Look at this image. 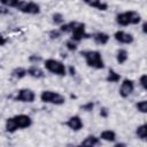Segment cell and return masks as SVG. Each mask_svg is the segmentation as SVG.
Listing matches in <instances>:
<instances>
[{
	"label": "cell",
	"mask_w": 147,
	"mask_h": 147,
	"mask_svg": "<svg viewBox=\"0 0 147 147\" xmlns=\"http://www.w3.org/2000/svg\"><path fill=\"white\" fill-rule=\"evenodd\" d=\"M80 55L84 57L85 63L93 69L101 70L105 68V61L102 59V55L99 51H82Z\"/></svg>",
	"instance_id": "cell-1"
},
{
	"label": "cell",
	"mask_w": 147,
	"mask_h": 147,
	"mask_svg": "<svg viewBox=\"0 0 147 147\" xmlns=\"http://www.w3.org/2000/svg\"><path fill=\"white\" fill-rule=\"evenodd\" d=\"M140 22H141V15L134 10H127L116 15V23L121 26L137 25Z\"/></svg>",
	"instance_id": "cell-2"
},
{
	"label": "cell",
	"mask_w": 147,
	"mask_h": 147,
	"mask_svg": "<svg viewBox=\"0 0 147 147\" xmlns=\"http://www.w3.org/2000/svg\"><path fill=\"white\" fill-rule=\"evenodd\" d=\"M40 100L44 103H51L55 106H62L65 103L64 95H62L61 93L54 92V91H49V90H45L40 93Z\"/></svg>",
	"instance_id": "cell-3"
},
{
	"label": "cell",
	"mask_w": 147,
	"mask_h": 147,
	"mask_svg": "<svg viewBox=\"0 0 147 147\" xmlns=\"http://www.w3.org/2000/svg\"><path fill=\"white\" fill-rule=\"evenodd\" d=\"M44 67L47 71L57 75V76H65L68 74L67 67L59 60L55 59H46L44 61Z\"/></svg>",
	"instance_id": "cell-4"
},
{
	"label": "cell",
	"mask_w": 147,
	"mask_h": 147,
	"mask_svg": "<svg viewBox=\"0 0 147 147\" xmlns=\"http://www.w3.org/2000/svg\"><path fill=\"white\" fill-rule=\"evenodd\" d=\"M16 9L20 10L21 13L29 14V15H38L40 13V6L37 2H33V1L21 0L20 3L17 5Z\"/></svg>",
	"instance_id": "cell-5"
},
{
	"label": "cell",
	"mask_w": 147,
	"mask_h": 147,
	"mask_svg": "<svg viewBox=\"0 0 147 147\" xmlns=\"http://www.w3.org/2000/svg\"><path fill=\"white\" fill-rule=\"evenodd\" d=\"M91 37H92V34L87 33L85 30V24L80 23V22H76V25H75L74 30L71 31V38L70 39L78 44L83 39H88Z\"/></svg>",
	"instance_id": "cell-6"
},
{
	"label": "cell",
	"mask_w": 147,
	"mask_h": 147,
	"mask_svg": "<svg viewBox=\"0 0 147 147\" xmlns=\"http://www.w3.org/2000/svg\"><path fill=\"white\" fill-rule=\"evenodd\" d=\"M14 100L15 101H20V102L32 103L36 100V93L30 88H21V90L17 91Z\"/></svg>",
	"instance_id": "cell-7"
},
{
	"label": "cell",
	"mask_w": 147,
	"mask_h": 147,
	"mask_svg": "<svg viewBox=\"0 0 147 147\" xmlns=\"http://www.w3.org/2000/svg\"><path fill=\"white\" fill-rule=\"evenodd\" d=\"M134 91V82L132 79H129V78H125L122 80L121 83V86H119V90H118V93L122 98H129Z\"/></svg>",
	"instance_id": "cell-8"
},
{
	"label": "cell",
	"mask_w": 147,
	"mask_h": 147,
	"mask_svg": "<svg viewBox=\"0 0 147 147\" xmlns=\"http://www.w3.org/2000/svg\"><path fill=\"white\" fill-rule=\"evenodd\" d=\"M13 119L17 126L18 130H22V129H28L32 125L33 121L32 118L29 116V115H25V114H18V115H15L13 116Z\"/></svg>",
	"instance_id": "cell-9"
},
{
	"label": "cell",
	"mask_w": 147,
	"mask_h": 147,
	"mask_svg": "<svg viewBox=\"0 0 147 147\" xmlns=\"http://www.w3.org/2000/svg\"><path fill=\"white\" fill-rule=\"evenodd\" d=\"M64 124H65L70 130L75 131V132L80 131V130L83 129V126H84L83 121H82V118H80V116H79V115L70 116V117L67 119V122H65Z\"/></svg>",
	"instance_id": "cell-10"
},
{
	"label": "cell",
	"mask_w": 147,
	"mask_h": 147,
	"mask_svg": "<svg viewBox=\"0 0 147 147\" xmlns=\"http://www.w3.org/2000/svg\"><path fill=\"white\" fill-rule=\"evenodd\" d=\"M114 38L116 41H118L119 44H125V45H130L134 41V37L126 32V31H123V30H118L114 33Z\"/></svg>",
	"instance_id": "cell-11"
},
{
	"label": "cell",
	"mask_w": 147,
	"mask_h": 147,
	"mask_svg": "<svg viewBox=\"0 0 147 147\" xmlns=\"http://www.w3.org/2000/svg\"><path fill=\"white\" fill-rule=\"evenodd\" d=\"M26 74L32 77V78H36V79H40V78H44L45 77V72L41 68H39L38 65H31L26 69Z\"/></svg>",
	"instance_id": "cell-12"
},
{
	"label": "cell",
	"mask_w": 147,
	"mask_h": 147,
	"mask_svg": "<svg viewBox=\"0 0 147 147\" xmlns=\"http://www.w3.org/2000/svg\"><path fill=\"white\" fill-rule=\"evenodd\" d=\"M83 2L92 8H96L98 10L106 11L108 9V3L101 1V0H83Z\"/></svg>",
	"instance_id": "cell-13"
},
{
	"label": "cell",
	"mask_w": 147,
	"mask_h": 147,
	"mask_svg": "<svg viewBox=\"0 0 147 147\" xmlns=\"http://www.w3.org/2000/svg\"><path fill=\"white\" fill-rule=\"evenodd\" d=\"M91 38H93V40H94V42L95 44H98V45H106L108 41H109V34L108 33H106V32H101V31H99V32H95V33H93L92 34V37Z\"/></svg>",
	"instance_id": "cell-14"
},
{
	"label": "cell",
	"mask_w": 147,
	"mask_h": 147,
	"mask_svg": "<svg viewBox=\"0 0 147 147\" xmlns=\"http://www.w3.org/2000/svg\"><path fill=\"white\" fill-rule=\"evenodd\" d=\"M100 142H101L100 138L95 137L94 134H88L80 141V145L82 146H98L100 145Z\"/></svg>",
	"instance_id": "cell-15"
},
{
	"label": "cell",
	"mask_w": 147,
	"mask_h": 147,
	"mask_svg": "<svg viewBox=\"0 0 147 147\" xmlns=\"http://www.w3.org/2000/svg\"><path fill=\"white\" fill-rule=\"evenodd\" d=\"M101 140H105V141H108V142H114L117 138L116 136V132L113 131V130H103L101 133H100V137H99Z\"/></svg>",
	"instance_id": "cell-16"
},
{
	"label": "cell",
	"mask_w": 147,
	"mask_h": 147,
	"mask_svg": "<svg viewBox=\"0 0 147 147\" xmlns=\"http://www.w3.org/2000/svg\"><path fill=\"white\" fill-rule=\"evenodd\" d=\"M127 57H129V53H127L126 49H124V48L117 49V52H116V61H117L118 64H124L127 61Z\"/></svg>",
	"instance_id": "cell-17"
},
{
	"label": "cell",
	"mask_w": 147,
	"mask_h": 147,
	"mask_svg": "<svg viewBox=\"0 0 147 147\" xmlns=\"http://www.w3.org/2000/svg\"><path fill=\"white\" fill-rule=\"evenodd\" d=\"M10 75H11V77L15 78V79H22V78H24L28 74H26V69H24L23 67H16V68H14V69L11 70Z\"/></svg>",
	"instance_id": "cell-18"
},
{
	"label": "cell",
	"mask_w": 147,
	"mask_h": 147,
	"mask_svg": "<svg viewBox=\"0 0 147 147\" xmlns=\"http://www.w3.org/2000/svg\"><path fill=\"white\" fill-rule=\"evenodd\" d=\"M121 78L122 77H121V75L118 72H116L114 69H109L108 70V75L106 77V80L108 83H117V82L121 80Z\"/></svg>",
	"instance_id": "cell-19"
},
{
	"label": "cell",
	"mask_w": 147,
	"mask_h": 147,
	"mask_svg": "<svg viewBox=\"0 0 147 147\" xmlns=\"http://www.w3.org/2000/svg\"><path fill=\"white\" fill-rule=\"evenodd\" d=\"M5 130L8 133H14V132H16L18 130L16 124H15V122H14V119H13V117H8L6 119V122H5Z\"/></svg>",
	"instance_id": "cell-20"
},
{
	"label": "cell",
	"mask_w": 147,
	"mask_h": 147,
	"mask_svg": "<svg viewBox=\"0 0 147 147\" xmlns=\"http://www.w3.org/2000/svg\"><path fill=\"white\" fill-rule=\"evenodd\" d=\"M136 136L141 140H146V138H147V125L145 123L139 125L136 129Z\"/></svg>",
	"instance_id": "cell-21"
},
{
	"label": "cell",
	"mask_w": 147,
	"mask_h": 147,
	"mask_svg": "<svg viewBox=\"0 0 147 147\" xmlns=\"http://www.w3.org/2000/svg\"><path fill=\"white\" fill-rule=\"evenodd\" d=\"M75 25H76V22H75V21H71V22L61 24L60 28H59V30H60L62 33H71V31L74 30Z\"/></svg>",
	"instance_id": "cell-22"
},
{
	"label": "cell",
	"mask_w": 147,
	"mask_h": 147,
	"mask_svg": "<svg viewBox=\"0 0 147 147\" xmlns=\"http://www.w3.org/2000/svg\"><path fill=\"white\" fill-rule=\"evenodd\" d=\"M52 22L54 25H61L64 23V16L61 14V13H54L52 15Z\"/></svg>",
	"instance_id": "cell-23"
},
{
	"label": "cell",
	"mask_w": 147,
	"mask_h": 147,
	"mask_svg": "<svg viewBox=\"0 0 147 147\" xmlns=\"http://www.w3.org/2000/svg\"><path fill=\"white\" fill-rule=\"evenodd\" d=\"M21 0H0V5L8 8H16Z\"/></svg>",
	"instance_id": "cell-24"
},
{
	"label": "cell",
	"mask_w": 147,
	"mask_h": 147,
	"mask_svg": "<svg viewBox=\"0 0 147 147\" xmlns=\"http://www.w3.org/2000/svg\"><path fill=\"white\" fill-rule=\"evenodd\" d=\"M136 108L139 113L141 114H146L147 113V101L146 100H141V101H138L136 103Z\"/></svg>",
	"instance_id": "cell-25"
},
{
	"label": "cell",
	"mask_w": 147,
	"mask_h": 147,
	"mask_svg": "<svg viewBox=\"0 0 147 147\" xmlns=\"http://www.w3.org/2000/svg\"><path fill=\"white\" fill-rule=\"evenodd\" d=\"M77 45H78V44H77L76 41L71 40V39H69V40L65 41V47H67V49L70 51V52H75V51L77 49Z\"/></svg>",
	"instance_id": "cell-26"
},
{
	"label": "cell",
	"mask_w": 147,
	"mask_h": 147,
	"mask_svg": "<svg viewBox=\"0 0 147 147\" xmlns=\"http://www.w3.org/2000/svg\"><path fill=\"white\" fill-rule=\"evenodd\" d=\"M93 108H94V102L93 101H88V102H86V103H84L79 107V109H82L84 111H92Z\"/></svg>",
	"instance_id": "cell-27"
},
{
	"label": "cell",
	"mask_w": 147,
	"mask_h": 147,
	"mask_svg": "<svg viewBox=\"0 0 147 147\" xmlns=\"http://www.w3.org/2000/svg\"><path fill=\"white\" fill-rule=\"evenodd\" d=\"M61 34H62V32L59 29H53L48 32V36H49L51 39H59L61 37Z\"/></svg>",
	"instance_id": "cell-28"
},
{
	"label": "cell",
	"mask_w": 147,
	"mask_h": 147,
	"mask_svg": "<svg viewBox=\"0 0 147 147\" xmlns=\"http://www.w3.org/2000/svg\"><path fill=\"white\" fill-rule=\"evenodd\" d=\"M139 84H140V86L142 87V90H147V76H146L145 74L140 76V78H139Z\"/></svg>",
	"instance_id": "cell-29"
},
{
	"label": "cell",
	"mask_w": 147,
	"mask_h": 147,
	"mask_svg": "<svg viewBox=\"0 0 147 147\" xmlns=\"http://www.w3.org/2000/svg\"><path fill=\"white\" fill-rule=\"evenodd\" d=\"M29 61H30L31 63H38V62L42 61V57H41L40 55L33 54V55H30V56H29Z\"/></svg>",
	"instance_id": "cell-30"
},
{
	"label": "cell",
	"mask_w": 147,
	"mask_h": 147,
	"mask_svg": "<svg viewBox=\"0 0 147 147\" xmlns=\"http://www.w3.org/2000/svg\"><path fill=\"white\" fill-rule=\"evenodd\" d=\"M100 116L103 117V118H107L109 116V110L107 107H101L100 108Z\"/></svg>",
	"instance_id": "cell-31"
},
{
	"label": "cell",
	"mask_w": 147,
	"mask_h": 147,
	"mask_svg": "<svg viewBox=\"0 0 147 147\" xmlns=\"http://www.w3.org/2000/svg\"><path fill=\"white\" fill-rule=\"evenodd\" d=\"M7 14H9L8 7H5V6L0 5V15H7Z\"/></svg>",
	"instance_id": "cell-32"
},
{
	"label": "cell",
	"mask_w": 147,
	"mask_h": 147,
	"mask_svg": "<svg viewBox=\"0 0 147 147\" xmlns=\"http://www.w3.org/2000/svg\"><path fill=\"white\" fill-rule=\"evenodd\" d=\"M6 42H7V38L3 37L2 34H0V46H5Z\"/></svg>",
	"instance_id": "cell-33"
},
{
	"label": "cell",
	"mask_w": 147,
	"mask_h": 147,
	"mask_svg": "<svg viewBox=\"0 0 147 147\" xmlns=\"http://www.w3.org/2000/svg\"><path fill=\"white\" fill-rule=\"evenodd\" d=\"M67 70H69V74H70L71 76H75V74H76V69H75L72 65H70V67H69Z\"/></svg>",
	"instance_id": "cell-34"
},
{
	"label": "cell",
	"mask_w": 147,
	"mask_h": 147,
	"mask_svg": "<svg viewBox=\"0 0 147 147\" xmlns=\"http://www.w3.org/2000/svg\"><path fill=\"white\" fill-rule=\"evenodd\" d=\"M146 26H147V23L144 22V23H142V32H144V33H146Z\"/></svg>",
	"instance_id": "cell-35"
},
{
	"label": "cell",
	"mask_w": 147,
	"mask_h": 147,
	"mask_svg": "<svg viewBox=\"0 0 147 147\" xmlns=\"http://www.w3.org/2000/svg\"><path fill=\"white\" fill-rule=\"evenodd\" d=\"M119 146H125V144H122V142H118V144H115V147H119Z\"/></svg>",
	"instance_id": "cell-36"
}]
</instances>
